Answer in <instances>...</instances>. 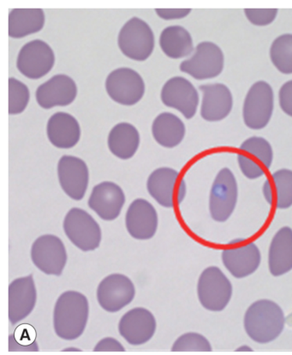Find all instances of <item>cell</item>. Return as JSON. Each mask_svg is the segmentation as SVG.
Returning <instances> with one entry per match:
<instances>
[{
	"mask_svg": "<svg viewBox=\"0 0 292 355\" xmlns=\"http://www.w3.org/2000/svg\"><path fill=\"white\" fill-rule=\"evenodd\" d=\"M63 228L72 244L82 252L95 251L102 243V228L84 209H71L64 217Z\"/></svg>",
	"mask_w": 292,
	"mask_h": 355,
	"instance_id": "obj_5",
	"label": "cell"
},
{
	"mask_svg": "<svg viewBox=\"0 0 292 355\" xmlns=\"http://www.w3.org/2000/svg\"><path fill=\"white\" fill-rule=\"evenodd\" d=\"M160 46L162 52L171 59H183L193 53V38L185 28L180 25H172L162 31Z\"/></svg>",
	"mask_w": 292,
	"mask_h": 355,
	"instance_id": "obj_30",
	"label": "cell"
},
{
	"mask_svg": "<svg viewBox=\"0 0 292 355\" xmlns=\"http://www.w3.org/2000/svg\"><path fill=\"white\" fill-rule=\"evenodd\" d=\"M106 90L115 103L122 106H134L145 95V82L138 71L129 67H120L108 74Z\"/></svg>",
	"mask_w": 292,
	"mask_h": 355,
	"instance_id": "obj_10",
	"label": "cell"
},
{
	"mask_svg": "<svg viewBox=\"0 0 292 355\" xmlns=\"http://www.w3.org/2000/svg\"><path fill=\"white\" fill-rule=\"evenodd\" d=\"M268 270L275 277L292 270V230L281 227L275 234L268 251Z\"/></svg>",
	"mask_w": 292,
	"mask_h": 355,
	"instance_id": "obj_25",
	"label": "cell"
},
{
	"mask_svg": "<svg viewBox=\"0 0 292 355\" xmlns=\"http://www.w3.org/2000/svg\"><path fill=\"white\" fill-rule=\"evenodd\" d=\"M125 226L129 234L136 240H150L158 230L156 209L146 199H135L126 212Z\"/></svg>",
	"mask_w": 292,
	"mask_h": 355,
	"instance_id": "obj_21",
	"label": "cell"
},
{
	"mask_svg": "<svg viewBox=\"0 0 292 355\" xmlns=\"http://www.w3.org/2000/svg\"><path fill=\"white\" fill-rule=\"evenodd\" d=\"M275 110V93L272 86L258 81L248 89L243 107L245 125L252 130L264 129L271 121Z\"/></svg>",
	"mask_w": 292,
	"mask_h": 355,
	"instance_id": "obj_7",
	"label": "cell"
},
{
	"mask_svg": "<svg viewBox=\"0 0 292 355\" xmlns=\"http://www.w3.org/2000/svg\"><path fill=\"white\" fill-rule=\"evenodd\" d=\"M225 65V56L217 44L212 42H200L193 55L180 64V71L197 80H208L219 77Z\"/></svg>",
	"mask_w": 292,
	"mask_h": 355,
	"instance_id": "obj_9",
	"label": "cell"
},
{
	"mask_svg": "<svg viewBox=\"0 0 292 355\" xmlns=\"http://www.w3.org/2000/svg\"><path fill=\"white\" fill-rule=\"evenodd\" d=\"M30 100L28 87L17 78H9V114L24 113Z\"/></svg>",
	"mask_w": 292,
	"mask_h": 355,
	"instance_id": "obj_32",
	"label": "cell"
},
{
	"mask_svg": "<svg viewBox=\"0 0 292 355\" xmlns=\"http://www.w3.org/2000/svg\"><path fill=\"white\" fill-rule=\"evenodd\" d=\"M57 178L64 193L75 201L84 198L89 184V170L82 159L64 155L57 163Z\"/></svg>",
	"mask_w": 292,
	"mask_h": 355,
	"instance_id": "obj_16",
	"label": "cell"
},
{
	"mask_svg": "<svg viewBox=\"0 0 292 355\" xmlns=\"http://www.w3.org/2000/svg\"><path fill=\"white\" fill-rule=\"evenodd\" d=\"M125 200L124 191L118 184L103 181L93 188L88 205L100 219L110 222L120 216Z\"/></svg>",
	"mask_w": 292,
	"mask_h": 355,
	"instance_id": "obj_20",
	"label": "cell"
},
{
	"mask_svg": "<svg viewBox=\"0 0 292 355\" xmlns=\"http://www.w3.org/2000/svg\"><path fill=\"white\" fill-rule=\"evenodd\" d=\"M77 96V83L69 76L57 74L36 89V101L43 110L66 107Z\"/></svg>",
	"mask_w": 292,
	"mask_h": 355,
	"instance_id": "obj_19",
	"label": "cell"
},
{
	"mask_svg": "<svg viewBox=\"0 0 292 355\" xmlns=\"http://www.w3.org/2000/svg\"><path fill=\"white\" fill-rule=\"evenodd\" d=\"M236 351H252V349L247 345H244L239 347V349H237Z\"/></svg>",
	"mask_w": 292,
	"mask_h": 355,
	"instance_id": "obj_39",
	"label": "cell"
},
{
	"mask_svg": "<svg viewBox=\"0 0 292 355\" xmlns=\"http://www.w3.org/2000/svg\"><path fill=\"white\" fill-rule=\"evenodd\" d=\"M152 134L155 141L161 146L172 148L179 146L185 139V123L178 116L168 112L161 113L154 119Z\"/></svg>",
	"mask_w": 292,
	"mask_h": 355,
	"instance_id": "obj_29",
	"label": "cell"
},
{
	"mask_svg": "<svg viewBox=\"0 0 292 355\" xmlns=\"http://www.w3.org/2000/svg\"><path fill=\"white\" fill-rule=\"evenodd\" d=\"M31 260L42 273L62 275L66 266L68 254L61 239L53 234H44L36 239L31 246Z\"/></svg>",
	"mask_w": 292,
	"mask_h": 355,
	"instance_id": "obj_11",
	"label": "cell"
},
{
	"mask_svg": "<svg viewBox=\"0 0 292 355\" xmlns=\"http://www.w3.org/2000/svg\"><path fill=\"white\" fill-rule=\"evenodd\" d=\"M203 92L201 106V118L208 122L223 121L233 107V96L230 89L223 83H210L200 86Z\"/></svg>",
	"mask_w": 292,
	"mask_h": 355,
	"instance_id": "obj_23",
	"label": "cell"
},
{
	"mask_svg": "<svg viewBox=\"0 0 292 355\" xmlns=\"http://www.w3.org/2000/svg\"><path fill=\"white\" fill-rule=\"evenodd\" d=\"M55 53L48 43L36 39L28 42L18 53L17 70L33 80L45 77L55 64Z\"/></svg>",
	"mask_w": 292,
	"mask_h": 355,
	"instance_id": "obj_13",
	"label": "cell"
},
{
	"mask_svg": "<svg viewBox=\"0 0 292 355\" xmlns=\"http://www.w3.org/2000/svg\"><path fill=\"white\" fill-rule=\"evenodd\" d=\"M191 9H155L157 15L163 20H179L189 16Z\"/></svg>",
	"mask_w": 292,
	"mask_h": 355,
	"instance_id": "obj_38",
	"label": "cell"
},
{
	"mask_svg": "<svg viewBox=\"0 0 292 355\" xmlns=\"http://www.w3.org/2000/svg\"><path fill=\"white\" fill-rule=\"evenodd\" d=\"M44 10L39 8H17L9 13V36L21 39L36 34L45 26Z\"/></svg>",
	"mask_w": 292,
	"mask_h": 355,
	"instance_id": "obj_28",
	"label": "cell"
},
{
	"mask_svg": "<svg viewBox=\"0 0 292 355\" xmlns=\"http://www.w3.org/2000/svg\"><path fill=\"white\" fill-rule=\"evenodd\" d=\"M239 187L232 170L223 168L216 175L209 196V212L212 220L226 223L235 211Z\"/></svg>",
	"mask_w": 292,
	"mask_h": 355,
	"instance_id": "obj_8",
	"label": "cell"
},
{
	"mask_svg": "<svg viewBox=\"0 0 292 355\" xmlns=\"http://www.w3.org/2000/svg\"><path fill=\"white\" fill-rule=\"evenodd\" d=\"M161 101L165 106L178 110L187 119L194 118L200 97L193 83L183 77H173L162 87Z\"/></svg>",
	"mask_w": 292,
	"mask_h": 355,
	"instance_id": "obj_15",
	"label": "cell"
},
{
	"mask_svg": "<svg viewBox=\"0 0 292 355\" xmlns=\"http://www.w3.org/2000/svg\"><path fill=\"white\" fill-rule=\"evenodd\" d=\"M147 189L158 205L167 209L181 204L187 193L185 180L171 168H160L151 173Z\"/></svg>",
	"mask_w": 292,
	"mask_h": 355,
	"instance_id": "obj_6",
	"label": "cell"
},
{
	"mask_svg": "<svg viewBox=\"0 0 292 355\" xmlns=\"http://www.w3.org/2000/svg\"><path fill=\"white\" fill-rule=\"evenodd\" d=\"M46 135L54 147L60 150H70L77 146L81 139V126L73 115L59 112L48 119Z\"/></svg>",
	"mask_w": 292,
	"mask_h": 355,
	"instance_id": "obj_24",
	"label": "cell"
},
{
	"mask_svg": "<svg viewBox=\"0 0 292 355\" xmlns=\"http://www.w3.org/2000/svg\"><path fill=\"white\" fill-rule=\"evenodd\" d=\"M9 349L10 351L18 350H31L38 351V346L35 340H30V338L20 339L17 338L15 335L10 336L9 340Z\"/></svg>",
	"mask_w": 292,
	"mask_h": 355,
	"instance_id": "obj_37",
	"label": "cell"
},
{
	"mask_svg": "<svg viewBox=\"0 0 292 355\" xmlns=\"http://www.w3.org/2000/svg\"><path fill=\"white\" fill-rule=\"evenodd\" d=\"M281 110L292 118V80L284 83L279 93Z\"/></svg>",
	"mask_w": 292,
	"mask_h": 355,
	"instance_id": "obj_35",
	"label": "cell"
},
{
	"mask_svg": "<svg viewBox=\"0 0 292 355\" xmlns=\"http://www.w3.org/2000/svg\"><path fill=\"white\" fill-rule=\"evenodd\" d=\"M136 287L125 275L114 273L100 282L96 297L99 305L107 313H115L124 309L135 299Z\"/></svg>",
	"mask_w": 292,
	"mask_h": 355,
	"instance_id": "obj_14",
	"label": "cell"
},
{
	"mask_svg": "<svg viewBox=\"0 0 292 355\" xmlns=\"http://www.w3.org/2000/svg\"><path fill=\"white\" fill-rule=\"evenodd\" d=\"M211 343L204 336L197 332H188L180 336L172 347L173 352H211Z\"/></svg>",
	"mask_w": 292,
	"mask_h": 355,
	"instance_id": "obj_33",
	"label": "cell"
},
{
	"mask_svg": "<svg viewBox=\"0 0 292 355\" xmlns=\"http://www.w3.org/2000/svg\"><path fill=\"white\" fill-rule=\"evenodd\" d=\"M286 326V315L279 304L262 299L248 306L244 318L245 332L254 342L266 344L282 334Z\"/></svg>",
	"mask_w": 292,
	"mask_h": 355,
	"instance_id": "obj_1",
	"label": "cell"
},
{
	"mask_svg": "<svg viewBox=\"0 0 292 355\" xmlns=\"http://www.w3.org/2000/svg\"><path fill=\"white\" fill-rule=\"evenodd\" d=\"M64 351H81V349H77V347H68V349H64Z\"/></svg>",
	"mask_w": 292,
	"mask_h": 355,
	"instance_id": "obj_40",
	"label": "cell"
},
{
	"mask_svg": "<svg viewBox=\"0 0 292 355\" xmlns=\"http://www.w3.org/2000/svg\"><path fill=\"white\" fill-rule=\"evenodd\" d=\"M232 282L217 266L206 268L197 282V296L205 309L219 313L226 309L232 300Z\"/></svg>",
	"mask_w": 292,
	"mask_h": 355,
	"instance_id": "obj_3",
	"label": "cell"
},
{
	"mask_svg": "<svg viewBox=\"0 0 292 355\" xmlns=\"http://www.w3.org/2000/svg\"><path fill=\"white\" fill-rule=\"evenodd\" d=\"M140 143L138 130L127 122L114 125L107 137V146L111 153L121 160H129L134 157Z\"/></svg>",
	"mask_w": 292,
	"mask_h": 355,
	"instance_id": "obj_26",
	"label": "cell"
},
{
	"mask_svg": "<svg viewBox=\"0 0 292 355\" xmlns=\"http://www.w3.org/2000/svg\"><path fill=\"white\" fill-rule=\"evenodd\" d=\"M93 351L95 352H124L125 347L122 345L120 342L113 338H106L100 340L96 344Z\"/></svg>",
	"mask_w": 292,
	"mask_h": 355,
	"instance_id": "obj_36",
	"label": "cell"
},
{
	"mask_svg": "<svg viewBox=\"0 0 292 355\" xmlns=\"http://www.w3.org/2000/svg\"><path fill=\"white\" fill-rule=\"evenodd\" d=\"M245 16L255 26H268L275 21L277 15V9H245Z\"/></svg>",
	"mask_w": 292,
	"mask_h": 355,
	"instance_id": "obj_34",
	"label": "cell"
},
{
	"mask_svg": "<svg viewBox=\"0 0 292 355\" xmlns=\"http://www.w3.org/2000/svg\"><path fill=\"white\" fill-rule=\"evenodd\" d=\"M37 302L33 275L19 277L9 286V320L15 325L30 316Z\"/></svg>",
	"mask_w": 292,
	"mask_h": 355,
	"instance_id": "obj_22",
	"label": "cell"
},
{
	"mask_svg": "<svg viewBox=\"0 0 292 355\" xmlns=\"http://www.w3.org/2000/svg\"><path fill=\"white\" fill-rule=\"evenodd\" d=\"M263 196L269 205L279 209L292 206V170L280 169L266 180L262 187Z\"/></svg>",
	"mask_w": 292,
	"mask_h": 355,
	"instance_id": "obj_27",
	"label": "cell"
},
{
	"mask_svg": "<svg viewBox=\"0 0 292 355\" xmlns=\"http://www.w3.org/2000/svg\"><path fill=\"white\" fill-rule=\"evenodd\" d=\"M89 318V303L82 293L66 291L53 310V329L60 338L74 340L84 334Z\"/></svg>",
	"mask_w": 292,
	"mask_h": 355,
	"instance_id": "obj_2",
	"label": "cell"
},
{
	"mask_svg": "<svg viewBox=\"0 0 292 355\" xmlns=\"http://www.w3.org/2000/svg\"><path fill=\"white\" fill-rule=\"evenodd\" d=\"M122 54L135 61H145L152 55L155 37L152 28L139 17H132L122 25L118 36Z\"/></svg>",
	"mask_w": 292,
	"mask_h": 355,
	"instance_id": "obj_4",
	"label": "cell"
},
{
	"mask_svg": "<svg viewBox=\"0 0 292 355\" xmlns=\"http://www.w3.org/2000/svg\"><path fill=\"white\" fill-rule=\"evenodd\" d=\"M223 266L233 277L243 279L253 275L262 263V254L253 242L240 244L236 241L222 252Z\"/></svg>",
	"mask_w": 292,
	"mask_h": 355,
	"instance_id": "obj_17",
	"label": "cell"
},
{
	"mask_svg": "<svg viewBox=\"0 0 292 355\" xmlns=\"http://www.w3.org/2000/svg\"><path fill=\"white\" fill-rule=\"evenodd\" d=\"M156 329L157 322L154 314L144 307L129 310L118 324L120 336L132 346H140L149 342Z\"/></svg>",
	"mask_w": 292,
	"mask_h": 355,
	"instance_id": "obj_18",
	"label": "cell"
},
{
	"mask_svg": "<svg viewBox=\"0 0 292 355\" xmlns=\"http://www.w3.org/2000/svg\"><path fill=\"white\" fill-rule=\"evenodd\" d=\"M270 59L282 74H292V34L277 37L270 48Z\"/></svg>",
	"mask_w": 292,
	"mask_h": 355,
	"instance_id": "obj_31",
	"label": "cell"
},
{
	"mask_svg": "<svg viewBox=\"0 0 292 355\" xmlns=\"http://www.w3.org/2000/svg\"><path fill=\"white\" fill-rule=\"evenodd\" d=\"M273 161L271 144L263 137H251L241 144L237 162L241 172L248 180H257L265 175Z\"/></svg>",
	"mask_w": 292,
	"mask_h": 355,
	"instance_id": "obj_12",
	"label": "cell"
}]
</instances>
